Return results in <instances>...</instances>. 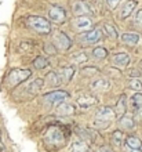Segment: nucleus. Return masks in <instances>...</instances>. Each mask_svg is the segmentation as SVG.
I'll list each match as a JSON object with an SVG mask.
<instances>
[{
	"mask_svg": "<svg viewBox=\"0 0 142 152\" xmlns=\"http://www.w3.org/2000/svg\"><path fill=\"white\" fill-rule=\"evenodd\" d=\"M116 118V112L114 109H112L111 107H101L95 113V119H94V126L97 129L105 130L111 126V123Z\"/></svg>",
	"mask_w": 142,
	"mask_h": 152,
	"instance_id": "f257e3e1",
	"label": "nucleus"
},
{
	"mask_svg": "<svg viewBox=\"0 0 142 152\" xmlns=\"http://www.w3.org/2000/svg\"><path fill=\"white\" fill-rule=\"evenodd\" d=\"M26 24L28 26L32 29V31H35L37 35H50L51 32V24H50V21H47L46 18L43 17H39V15H29L26 18Z\"/></svg>",
	"mask_w": 142,
	"mask_h": 152,
	"instance_id": "f03ea898",
	"label": "nucleus"
},
{
	"mask_svg": "<svg viewBox=\"0 0 142 152\" xmlns=\"http://www.w3.org/2000/svg\"><path fill=\"white\" fill-rule=\"evenodd\" d=\"M31 76H32L31 69L15 68V69H12L11 72L7 75V77H6V83H7L8 87H15V86H18L20 83L25 82L26 79H29Z\"/></svg>",
	"mask_w": 142,
	"mask_h": 152,
	"instance_id": "7ed1b4c3",
	"label": "nucleus"
},
{
	"mask_svg": "<svg viewBox=\"0 0 142 152\" xmlns=\"http://www.w3.org/2000/svg\"><path fill=\"white\" fill-rule=\"evenodd\" d=\"M46 142L48 145H52V147H62L65 144V134L62 133V130L57 126H51V127L47 130L46 133Z\"/></svg>",
	"mask_w": 142,
	"mask_h": 152,
	"instance_id": "20e7f679",
	"label": "nucleus"
},
{
	"mask_svg": "<svg viewBox=\"0 0 142 152\" xmlns=\"http://www.w3.org/2000/svg\"><path fill=\"white\" fill-rule=\"evenodd\" d=\"M72 25H73V28H75L77 32H82V33L94 29V22H92V20H91L88 15L76 17L75 20L72 21Z\"/></svg>",
	"mask_w": 142,
	"mask_h": 152,
	"instance_id": "39448f33",
	"label": "nucleus"
},
{
	"mask_svg": "<svg viewBox=\"0 0 142 152\" xmlns=\"http://www.w3.org/2000/svg\"><path fill=\"white\" fill-rule=\"evenodd\" d=\"M69 98V93L68 91H63V90H55V91H51L46 94L43 97V100L47 102V104H51V105H59L61 102Z\"/></svg>",
	"mask_w": 142,
	"mask_h": 152,
	"instance_id": "423d86ee",
	"label": "nucleus"
},
{
	"mask_svg": "<svg viewBox=\"0 0 142 152\" xmlns=\"http://www.w3.org/2000/svg\"><path fill=\"white\" fill-rule=\"evenodd\" d=\"M102 33L103 31L99 28H94L88 31V32H84L82 33V36H80V42L83 44H94V43H98L101 37H102Z\"/></svg>",
	"mask_w": 142,
	"mask_h": 152,
	"instance_id": "0eeeda50",
	"label": "nucleus"
},
{
	"mask_svg": "<svg viewBox=\"0 0 142 152\" xmlns=\"http://www.w3.org/2000/svg\"><path fill=\"white\" fill-rule=\"evenodd\" d=\"M72 11L77 17L90 15V14H92V8L86 0H73L72 1Z\"/></svg>",
	"mask_w": 142,
	"mask_h": 152,
	"instance_id": "6e6552de",
	"label": "nucleus"
},
{
	"mask_svg": "<svg viewBox=\"0 0 142 152\" xmlns=\"http://www.w3.org/2000/svg\"><path fill=\"white\" fill-rule=\"evenodd\" d=\"M48 17L55 24H63L65 20H66V11L61 6H55L54 4V6H51L48 8Z\"/></svg>",
	"mask_w": 142,
	"mask_h": 152,
	"instance_id": "1a4fd4ad",
	"label": "nucleus"
},
{
	"mask_svg": "<svg viewBox=\"0 0 142 152\" xmlns=\"http://www.w3.org/2000/svg\"><path fill=\"white\" fill-rule=\"evenodd\" d=\"M54 43H55V47L59 48V50H62V51H66L69 48L72 47V39L68 36L66 33L63 32H57L55 36H54Z\"/></svg>",
	"mask_w": 142,
	"mask_h": 152,
	"instance_id": "9d476101",
	"label": "nucleus"
},
{
	"mask_svg": "<svg viewBox=\"0 0 142 152\" xmlns=\"http://www.w3.org/2000/svg\"><path fill=\"white\" fill-rule=\"evenodd\" d=\"M55 112L58 116H71V115H75L76 112V107L71 102H61V104L57 107Z\"/></svg>",
	"mask_w": 142,
	"mask_h": 152,
	"instance_id": "9b49d317",
	"label": "nucleus"
},
{
	"mask_svg": "<svg viewBox=\"0 0 142 152\" xmlns=\"http://www.w3.org/2000/svg\"><path fill=\"white\" fill-rule=\"evenodd\" d=\"M135 7H137V0H127L126 3L123 4L122 11H120V18L122 20H126L134 12Z\"/></svg>",
	"mask_w": 142,
	"mask_h": 152,
	"instance_id": "f8f14e48",
	"label": "nucleus"
},
{
	"mask_svg": "<svg viewBox=\"0 0 142 152\" xmlns=\"http://www.w3.org/2000/svg\"><path fill=\"white\" fill-rule=\"evenodd\" d=\"M120 39L127 46H137L139 43V40H141V36L135 32H127V33H123Z\"/></svg>",
	"mask_w": 142,
	"mask_h": 152,
	"instance_id": "ddd939ff",
	"label": "nucleus"
},
{
	"mask_svg": "<svg viewBox=\"0 0 142 152\" xmlns=\"http://www.w3.org/2000/svg\"><path fill=\"white\" fill-rule=\"evenodd\" d=\"M112 60H113V62L117 65V66L126 68V66H128V64H130L131 58L127 53H117V54H114V56L112 57Z\"/></svg>",
	"mask_w": 142,
	"mask_h": 152,
	"instance_id": "4468645a",
	"label": "nucleus"
},
{
	"mask_svg": "<svg viewBox=\"0 0 142 152\" xmlns=\"http://www.w3.org/2000/svg\"><path fill=\"white\" fill-rule=\"evenodd\" d=\"M119 126L123 129V130H133L135 127V120L133 119V116L131 115H124L120 116V119H119Z\"/></svg>",
	"mask_w": 142,
	"mask_h": 152,
	"instance_id": "2eb2a0df",
	"label": "nucleus"
},
{
	"mask_svg": "<svg viewBox=\"0 0 142 152\" xmlns=\"http://www.w3.org/2000/svg\"><path fill=\"white\" fill-rule=\"evenodd\" d=\"M77 105L80 108H90V107H94L97 104V97H92V96H80L77 98Z\"/></svg>",
	"mask_w": 142,
	"mask_h": 152,
	"instance_id": "dca6fc26",
	"label": "nucleus"
},
{
	"mask_svg": "<svg viewBox=\"0 0 142 152\" xmlns=\"http://www.w3.org/2000/svg\"><path fill=\"white\" fill-rule=\"evenodd\" d=\"M111 87V82L105 77L102 79H95L92 83H91V88L95 90V91H106L108 88Z\"/></svg>",
	"mask_w": 142,
	"mask_h": 152,
	"instance_id": "f3484780",
	"label": "nucleus"
},
{
	"mask_svg": "<svg viewBox=\"0 0 142 152\" xmlns=\"http://www.w3.org/2000/svg\"><path fill=\"white\" fill-rule=\"evenodd\" d=\"M127 111V97L126 94H122V96L119 97V101L117 104H116V108H114V112H116V116H123L126 113Z\"/></svg>",
	"mask_w": 142,
	"mask_h": 152,
	"instance_id": "a211bd4d",
	"label": "nucleus"
},
{
	"mask_svg": "<svg viewBox=\"0 0 142 152\" xmlns=\"http://www.w3.org/2000/svg\"><path fill=\"white\" fill-rule=\"evenodd\" d=\"M62 77H61V75L57 72H48L47 75H46V83L48 84V86H51V87H57V86H59V84L62 83Z\"/></svg>",
	"mask_w": 142,
	"mask_h": 152,
	"instance_id": "6ab92c4d",
	"label": "nucleus"
},
{
	"mask_svg": "<svg viewBox=\"0 0 142 152\" xmlns=\"http://www.w3.org/2000/svg\"><path fill=\"white\" fill-rule=\"evenodd\" d=\"M126 148L127 149H142V141L138 137L130 136L126 138Z\"/></svg>",
	"mask_w": 142,
	"mask_h": 152,
	"instance_id": "aec40b11",
	"label": "nucleus"
},
{
	"mask_svg": "<svg viewBox=\"0 0 142 152\" xmlns=\"http://www.w3.org/2000/svg\"><path fill=\"white\" fill-rule=\"evenodd\" d=\"M123 142H126V136L124 133L120 132V130H116L112 134V144L116 145V147H122Z\"/></svg>",
	"mask_w": 142,
	"mask_h": 152,
	"instance_id": "412c9836",
	"label": "nucleus"
},
{
	"mask_svg": "<svg viewBox=\"0 0 142 152\" xmlns=\"http://www.w3.org/2000/svg\"><path fill=\"white\" fill-rule=\"evenodd\" d=\"M43 86H44V80L42 79V77H37V79H35L31 84H29L28 87H26V90H28L31 94H33V93H37V91H39V90L43 87Z\"/></svg>",
	"mask_w": 142,
	"mask_h": 152,
	"instance_id": "4be33fe9",
	"label": "nucleus"
},
{
	"mask_svg": "<svg viewBox=\"0 0 142 152\" xmlns=\"http://www.w3.org/2000/svg\"><path fill=\"white\" fill-rule=\"evenodd\" d=\"M61 77H62V82H65V83H68V82H71L72 79H73V75H75V68H63L62 71H61Z\"/></svg>",
	"mask_w": 142,
	"mask_h": 152,
	"instance_id": "5701e85b",
	"label": "nucleus"
},
{
	"mask_svg": "<svg viewBox=\"0 0 142 152\" xmlns=\"http://www.w3.org/2000/svg\"><path fill=\"white\" fill-rule=\"evenodd\" d=\"M102 31L108 35V37H111V39H113V40L119 37V33H117V31H116V28H114L113 25H111V24H103Z\"/></svg>",
	"mask_w": 142,
	"mask_h": 152,
	"instance_id": "b1692460",
	"label": "nucleus"
},
{
	"mask_svg": "<svg viewBox=\"0 0 142 152\" xmlns=\"http://www.w3.org/2000/svg\"><path fill=\"white\" fill-rule=\"evenodd\" d=\"M92 57H94L95 60H105L108 57V50L105 47H95L92 50Z\"/></svg>",
	"mask_w": 142,
	"mask_h": 152,
	"instance_id": "393cba45",
	"label": "nucleus"
},
{
	"mask_svg": "<svg viewBox=\"0 0 142 152\" xmlns=\"http://www.w3.org/2000/svg\"><path fill=\"white\" fill-rule=\"evenodd\" d=\"M72 152H90V148L86 141H76L72 145Z\"/></svg>",
	"mask_w": 142,
	"mask_h": 152,
	"instance_id": "a878e982",
	"label": "nucleus"
},
{
	"mask_svg": "<svg viewBox=\"0 0 142 152\" xmlns=\"http://www.w3.org/2000/svg\"><path fill=\"white\" fill-rule=\"evenodd\" d=\"M33 66L36 69H44L48 66V61L47 58H44V57H36L35 60H33Z\"/></svg>",
	"mask_w": 142,
	"mask_h": 152,
	"instance_id": "bb28decb",
	"label": "nucleus"
},
{
	"mask_svg": "<svg viewBox=\"0 0 142 152\" xmlns=\"http://www.w3.org/2000/svg\"><path fill=\"white\" fill-rule=\"evenodd\" d=\"M131 105L133 108H138V107H142V93L141 91H135V94L131 97Z\"/></svg>",
	"mask_w": 142,
	"mask_h": 152,
	"instance_id": "cd10ccee",
	"label": "nucleus"
},
{
	"mask_svg": "<svg viewBox=\"0 0 142 152\" xmlns=\"http://www.w3.org/2000/svg\"><path fill=\"white\" fill-rule=\"evenodd\" d=\"M87 60H88V57H87V54L83 51L76 53V54L72 56V61H73L75 64H82V62H86Z\"/></svg>",
	"mask_w": 142,
	"mask_h": 152,
	"instance_id": "c85d7f7f",
	"label": "nucleus"
},
{
	"mask_svg": "<svg viewBox=\"0 0 142 152\" xmlns=\"http://www.w3.org/2000/svg\"><path fill=\"white\" fill-rule=\"evenodd\" d=\"M128 86H130L131 90H135V91H141V90H142V83H141V80L137 79V77H133V79L130 80Z\"/></svg>",
	"mask_w": 142,
	"mask_h": 152,
	"instance_id": "c756f323",
	"label": "nucleus"
},
{
	"mask_svg": "<svg viewBox=\"0 0 142 152\" xmlns=\"http://www.w3.org/2000/svg\"><path fill=\"white\" fill-rule=\"evenodd\" d=\"M134 25L139 29V31H142V8L135 12V15H134Z\"/></svg>",
	"mask_w": 142,
	"mask_h": 152,
	"instance_id": "7c9ffc66",
	"label": "nucleus"
},
{
	"mask_svg": "<svg viewBox=\"0 0 142 152\" xmlns=\"http://www.w3.org/2000/svg\"><path fill=\"white\" fill-rule=\"evenodd\" d=\"M44 51L47 53V54H55L57 47L52 46V44H50V43H47V44H44Z\"/></svg>",
	"mask_w": 142,
	"mask_h": 152,
	"instance_id": "2f4dec72",
	"label": "nucleus"
},
{
	"mask_svg": "<svg viewBox=\"0 0 142 152\" xmlns=\"http://www.w3.org/2000/svg\"><path fill=\"white\" fill-rule=\"evenodd\" d=\"M120 1H122V0H106V4H108V7L111 8V10H114V8L119 6Z\"/></svg>",
	"mask_w": 142,
	"mask_h": 152,
	"instance_id": "473e14b6",
	"label": "nucleus"
},
{
	"mask_svg": "<svg viewBox=\"0 0 142 152\" xmlns=\"http://www.w3.org/2000/svg\"><path fill=\"white\" fill-rule=\"evenodd\" d=\"M134 111H135V112H134L135 119H137V120H142V107H138V108H135Z\"/></svg>",
	"mask_w": 142,
	"mask_h": 152,
	"instance_id": "72a5a7b5",
	"label": "nucleus"
},
{
	"mask_svg": "<svg viewBox=\"0 0 142 152\" xmlns=\"http://www.w3.org/2000/svg\"><path fill=\"white\" fill-rule=\"evenodd\" d=\"M97 72H98V69H95V66H87V68H83V73L91 75V73H97Z\"/></svg>",
	"mask_w": 142,
	"mask_h": 152,
	"instance_id": "f704fd0d",
	"label": "nucleus"
},
{
	"mask_svg": "<svg viewBox=\"0 0 142 152\" xmlns=\"http://www.w3.org/2000/svg\"><path fill=\"white\" fill-rule=\"evenodd\" d=\"M128 73H130L131 77H139L141 76V71H138V69H131Z\"/></svg>",
	"mask_w": 142,
	"mask_h": 152,
	"instance_id": "c9c22d12",
	"label": "nucleus"
},
{
	"mask_svg": "<svg viewBox=\"0 0 142 152\" xmlns=\"http://www.w3.org/2000/svg\"><path fill=\"white\" fill-rule=\"evenodd\" d=\"M126 152H142V149H127L126 148Z\"/></svg>",
	"mask_w": 142,
	"mask_h": 152,
	"instance_id": "e433bc0d",
	"label": "nucleus"
},
{
	"mask_svg": "<svg viewBox=\"0 0 142 152\" xmlns=\"http://www.w3.org/2000/svg\"><path fill=\"white\" fill-rule=\"evenodd\" d=\"M99 152H111L109 149H106V148H102V149H99Z\"/></svg>",
	"mask_w": 142,
	"mask_h": 152,
	"instance_id": "4c0bfd02",
	"label": "nucleus"
},
{
	"mask_svg": "<svg viewBox=\"0 0 142 152\" xmlns=\"http://www.w3.org/2000/svg\"><path fill=\"white\" fill-rule=\"evenodd\" d=\"M138 66H139V68H142V61H139V64H138Z\"/></svg>",
	"mask_w": 142,
	"mask_h": 152,
	"instance_id": "58836bf2",
	"label": "nucleus"
}]
</instances>
